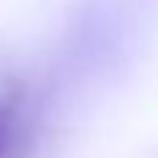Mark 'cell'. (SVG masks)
<instances>
[{"instance_id": "cell-1", "label": "cell", "mask_w": 158, "mask_h": 158, "mask_svg": "<svg viewBox=\"0 0 158 158\" xmlns=\"http://www.w3.org/2000/svg\"><path fill=\"white\" fill-rule=\"evenodd\" d=\"M11 131H14V108L0 100V156L6 153L8 142H11Z\"/></svg>"}]
</instances>
